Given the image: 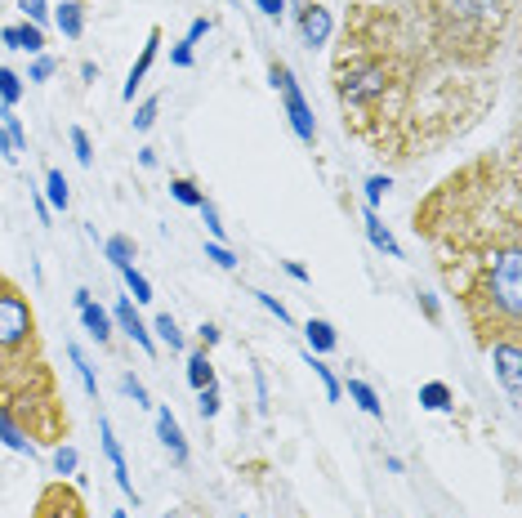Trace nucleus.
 I'll list each match as a JSON object with an SVG mask.
<instances>
[{
    "instance_id": "c9c22d12",
    "label": "nucleus",
    "mask_w": 522,
    "mask_h": 518,
    "mask_svg": "<svg viewBox=\"0 0 522 518\" xmlns=\"http://www.w3.org/2000/svg\"><path fill=\"white\" fill-rule=\"evenodd\" d=\"M384 193H388V179H384V174H371V179H367V202L375 206Z\"/></svg>"
},
{
    "instance_id": "5701e85b",
    "label": "nucleus",
    "mask_w": 522,
    "mask_h": 518,
    "mask_svg": "<svg viewBox=\"0 0 522 518\" xmlns=\"http://www.w3.org/2000/svg\"><path fill=\"white\" fill-rule=\"evenodd\" d=\"M156 335H161L170 349H183V331H179V322H174L170 313H161V317H156Z\"/></svg>"
},
{
    "instance_id": "72a5a7b5",
    "label": "nucleus",
    "mask_w": 522,
    "mask_h": 518,
    "mask_svg": "<svg viewBox=\"0 0 522 518\" xmlns=\"http://www.w3.org/2000/svg\"><path fill=\"white\" fill-rule=\"evenodd\" d=\"M197 211H201V220H206V228H210V232H215V241H219V237H224V223H219V211H215V206H210V202H201V206H197Z\"/></svg>"
},
{
    "instance_id": "c85d7f7f",
    "label": "nucleus",
    "mask_w": 522,
    "mask_h": 518,
    "mask_svg": "<svg viewBox=\"0 0 522 518\" xmlns=\"http://www.w3.org/2000/svg\"><path fill=\"white\" fill-rule=\"evenodd\" d=\"M72 148H76V161H80V165H89V161H94V144H89V135H85L80 126L72 130Z\"/></svg>"
},
{
    "instance_id": "1a4fd4ad",
    "label": "nucleus",
    "mask_w": 522,
    "mask_h": 518,
    "mask_svg": "<svg viewBox=\"0 0 522 518\" xmlns=\"http://www.w3.org/2000/svg\"><path fill=\"white\" fill-rule=\"evenodd\" d=\"M0 36H5V45H9V50H23V54H41V50H45V32H41L36 23H18V27H5Z\"/></svg>"
},
{
    "instance_id": "f3484780",
    "label": "nucleus",
    "mask_w": 522,
    "mask_h": 518,
    "mask_svg": "<svg viewBox=\"0 0 522 518\" xmlns=\"http://www.w3.org/2000/svg\"><path fill=\"white\" fill-rule=\"evenodd\" d=\"M349 398H353L367 416H384V407H379V398H375V389L367 380H349Z\"/></svg>"
},
{
    "instance_id": "4c0bfd02",
    "label": "nucleus",
    "mask_w": 522,
    "mask_h": 518,
    "mask_svg": "<svg viewBox=\"0 0 522 518\" xmlns=\"http://www.w3.org/2000/svg\"><path fill=\"white\" fill-rule=\"evenodd\" d=\"M206 32H210V18H192V27H188V41L197 45V41H201Z\"/></svg>"
},
{
    "instance_id": "7c9ffc66",
    "label": "nucleus",
    "mask_w": 522,
    "mask_h": 518,
    "mask_svg": "<svg viewBox=\"0 0 522 518\" xmlns=\"http://www.w3.org/2000/svg\"><path fill=\"white\" fill-rule=\"evenodd\" d=\"M121 389H126V393L135 398V407H152V402H148V389H144V384H139L135 375H121Z\"/></svg>"
},
{
    "instance_id": "f704fd0d",
    "label": "nucleus",
    "mask_w": 522,
    "mask_h": 518,
    "mask_svg": "<svg viewBox=\"0 0 522 518\" xmlns=\"http://www.w3.org/2000/svg\"><path fill=\"white\" fill-rule=\"evenodd\" d=\"M255 299H259V304H264L268 313H277V322H291V313H286V304H282V299H277V296H264V291H255Z\"/></svg>"
},
{
    "instance_id": "473e14b6",
    "label": "nucleus",
    "mask_w": 522,
    "mask_h": 518,
    "mask_svg": "<svg viewBox=\"0 0 522 518\" xmlns=\"http://www.w3.org/2000/svg\"><path fill=\"white\" fill-rule=\"evenodd\" d=\"M23 14H27V23H36V27H45V18H50L45 0H23Z\"/></svg>"
},
{
    "instance_id": "f8f14e48",
    "label": "nucleus",
    "mask_w": 522,
    "mask_h": 518,
    "mask_svg": "<svg viewBox=\"0 0 522 518\" xmlns=\"http://www.w3.org/2000/svg\"><path fill=\"white\" fill-rule=\"evenodd\" d=\"M59 32H63L68 41H80V36H85V5H80V0H63V5H59Z\"/></svg>"
},
{
    "instance_id": "7ed1b4c3",
    "label": "nucleus",
    "mask_w": 522,
    "mask_h": 518,
    "mask_svg": "<svg viewBox=\"0 0 522 518\" xmlns=\"http://www.w3.org/2000/svg\"><path fill=\"white\" fill-rule=\"evenodd\" d=\"M32 518H89L85 514V501H80V492H76L72 483H50L45 492H41V501H36V510Z\"/></svg>"
},
{
    "instance_id": "c03bdc74",
    "label": "nucleus",
    "mask_w": 522,
    "mask_h": 518,
    "mask_svg": "<svg viewBox=\"0 0 522 518\" xmlns=\"http://www.w3.org/2000/svg\"><path fill=\"white\" fill-rule=\"evenodd\" d=\"M112 518H126V510H117V514H112Z\"/></svg>"
},
{
    "instance_id": "a19ab883",
    "label": "nucleus",
    "mask_w": 522,
    "mask_h": 518,
    "mask_svg": "<svg viewBox=\"0 0 522 518\" xmlns=\"http://www.w3.org/2000/svg\"><path fill=\"white\" fill-rule=\"evenodd\" d=\"M210 344H219V326L201 322V349H210Z\"/></svg>"
},
{
    "instance_id": "dca6fc26",
    "label": "nucleus",
    "mask_w": 522,
    "mask_h": 518,
    "mask_svg": "<svg viewBox=\"0 0 522 518\" xmlns=\"http://www.w3.org/2000/svg\"><path fill=\"white\" fill-rule=\"evenodd\" d=\"M420 402H424L429 411H447V407H455V398H451V389L443 380H429V384L420 389Z\"/></svg>"
},
{
    "instance_id": "412c9836",
    "label": "nucleus",
    "mask_w": 522,
    "mask_h": 518,
    "mask_svg": "<svg viewBox=\"0 0 522 518\" xmlns=\"http://www.w3.org/2000/svg\"><path fill=\"white\" fill-rule=\"evenodd\" d=\"M68 358H72V367H76V375H80V384H85V393L89 398H98V380H94V371H89V363H85V353L80 349H68Z\"/></svg>"
},
{
    "instance_id": "39448f33",
    "label": "nucleus",
    "mask_w": 522,
    "mask_h": 518,
    "mask_svg": "<svg viewBox=\"0 0 522 518\" xmlns=\"http://www.w3.org/2000/svg\"><path fill=\"white\" fill-rule=\"evenodd\" d=\"M299 36H303V45L308 50H317V45H326V36H331V14L322 9V5H303L299 9Z\"/></svg>"
},
{
    "instance_id": "37998d69",
    "label": "nucleus",
    "mask_w": 522,
    "mask_h": 518,
    "mask_svg": "<svg viewBox=\"0 0 522 518\" xmlns=\"http://www.w3.org/2000/svg\"><path fill=\"white\" fill-rule=\"evenodd\" d=\"M165 518H183V514H179V510H170V514H165Z\"/></svg>"
},
{
    "instance_id": "9b49d317",
    "label": "nucleus",
    "mask_w": 522,
    "mask_h": 518,
    "mask_svg": "<svg viewBox=\"0 0 522 518\" xmlns=\"http://www.w3.org/2000/svg\"><path fill=\"white\" fill-rule=\"evenodd\" d=\"M156 45H161V27H152V32H148V45H144V54H139V63L130 68V80H126V99H135V89L144 85V76H148L152 59H156Z\"/></svg>"
},
{
    "instance_id": "a211bd4d",
    "label": "nucleus",
    "mask_w": 522,
    "mask_h": 518,
    "mask_svg": "<svg viewBox=\"0 0 522 518\" xmlns=\"http://www.w3.org/2000/svg\"><path fill=\"white\" fill-rule=\"evenodd\" d=\"M308 344H312L317 353H331V349H335V326L322 322V317H312V322H308Z\"/></svg>"
},
{
    "instance_id": "a878e982",
    "label": "nucleus",
    "mask_w": 522,
    "mask_h": 518,
    "mask_svg": "<svg viewBox=\"0 0 522 518\" xmlns=\"http://www.w3.org/2000/svg\"><path fill=\"white\" fill-rule=\"evenodd\" d=\"M0 99H5V108H14V103L23 99V80L9 72V68H0Z\"/></svg>"
},
{
    "instance_id": "aec40b11",
    "label": "nucleus",
    "mask_w": 522,
    "mask_h": 518,
    "mask_svg": "<svg viewBox=\"0 0 522 518\" xmlns=\"http://www.w3.org/2000/svg\"><path fill=\"white\" fill-rule=\"evenodd\" d=\"M107 259H112L117 268H130V259H135V241H130L126 232L107 237Z\"/></svg>"
},
{
    "instance_id": "423d86ee",
    "label": "nucleus",
    "mask_w": 522,
    "mask_h": 518,
    "mask_svg": "<svg viewBox=\"0 0 522 518\" xmlns=\"http://www.w3.org/2000/svg\"><path fill=\"white\" fill-rule=\"evenodd\" d=\"M76 308H80V322H85V331L98 340V344H107L112 340V317L89 299V291H76Z\"/></svg>"
},
{
    "instance_id": "2eb2a0df",
    "label": "nucleus",
    "mask_w": 522,
    "mask_h": 518,
    "mask_svg": "<svg viewBox=\"0 0 522 518\" xmlns=\"http://www.w3.org/2000/svg\"><path fill=\"white\" fill-rule=\"evenodd\" d=\"M188 384H192V389H206V384H215V367H210L206 349H197V353L188 358Z\"/></svg>"
},
{
    "instance_id": "f03ea898",
    "label": "nucleus",
    "mask_w": 522,
    "mask_h": 518,
    "mask_svg": "<svg viewBox=\"0 0 522 518\" xmlns=\"http://www.w3.org/2000/svg\"><path fill=\"white\" fill-rule=\"evenodd\" d=\"M268 76H273V89H277L282 103H286V117H291L295 135L303 139V144H312V139H317V121H312V108H308V99H303V89H299L295 72H291L286 63H273Z\"/></svg>"
},
{
    "instance_id": "e433bc0d",
    "label": "nucleus",
    "mask_w": 522,
    "mask_h": 518,
    "mask_svg": "<svg viewBox=\"0 0 522 518\" xmlns=\"http://www.w3.org/2000/svg\"><path fill=\"white\" fill-rule=\"evenodd\" d=\"M170 59H174V68H192V41H179Z\"/></svg>"
},
{
    "instance_id": "cd10ccee",
    "label": "nucleus",
    "mask_w": 522,
    "mask_h": 518,
    "mask_svg": "<svg viewBox=\"0 0 522 518\" xmlns=\"http://www.w3.org/2000/svg\"><path fill=\"white\" fill-rule=\"evenodd\" d=\"M76 460H80V456H76V447L59 443V451H54V469H59L63 478H68V474H76Z\"/></svg>"
},
{
    "instance_id": "ddd939ff",
    "label": "nucleus",
    "mask_w": 522,
    "mask_h": 518,
    "mask_svg": "<svg viewBox=\"0 0 522 518\" xmlns=\"http://www.w3.org/2000/svg\"><path fill=\"white\" fill-rule=\"evenodd\" d=\"M367 237H371L375 250H384L388 259H402V246L393 241V232H388V228L379 223V215H375V211H367Z\"/></svg>"
},
{
    "instance_id": "4be33fe9",
    "label": "nucleus",
    "mask_w": 522,
    "mask_h": 518,
    "mask_svg": "<svg viewBox=\"0 0 522 518\" xmlns=\"http://www.w3.org/2000/svg\"><path fill=\"white\" fill-rule=\"evenodd\" d=\"M308 367L317 371V380H322V384H326V398H331V402H340V393H344V389H340V380H335V371L326 367V363H322V358H308Z\"/></svg>"
},
{
    "instance_id": "9d476101",
    "label": "nucleus",
    "mask_w": 522,
    "mask_h": 518,
    "mask_svg": "<svg viewBox=\"0 0 522 518\" xmlns=\"http://www.w3.org/2000/svg\"><path fill=\"white\" fill-rule=\"evenodd\" d=\"M112 317L121 322V331H126V335H130L144 353H152V335H148V326L139 322V313H135V304H130V299H121V304L112 308Z\"/></svg>"
},
{
    "instance_id": "6ab92c4d",
    "label": "nucleus",
    "mask_w": 522,
    "mask_h": 518,
    "mask_svg": "<svg viewBox=\"0 0 522 518\" xmlns=\"http://www.w3.org/2000/svg\"><path fill=\"white\" fill-rule=\"evenodd\" d=\"M45 188H50V206H54V211H68L72 193H68V179H63V170H50V174H45Z\"/></svg>"
},
{
    "instance_id": "0eeeda50",
    "label": "nucleus",
    "mask_w": 522,
    "mask_h": 518,
    "mask_svg": "<svg viewBox=\"0 0 522 518\" xmlns=\"http://www.w3.org/2000/svg\"><path fill=\"white\" fill-rule=\"evenodd\" d=\"M156 434H161V443L170 447L174 465H188V438H183V429H179V420H174V411H170V407H161V411H156Z\"/></svg>"
},
{
    "instance_id": "79ce46f5",
    "label": "nucleus",
    "mask_w": 522,
    "mask_h": 518,
    "mask_svg": "<svg viewBox=\"0 0 522 518\" xmlns=\"http://www.w3.org/2000/svg\"><path fill=\"white\" fill-rule=\"evenodd\" d=\"M420 304H424V313H429V317L438 322V304H433V296H420Z\"/></svg>"
},
{
    "instance_id": "bb28decb",
    "label": "nucleus",
    "mask_w": 522,
    "mask_h": 518,
    "mask_svg": "<svg viewBox=\"0 0 522 518\" xmlns=\"http://www.w3.org/2000/svg\"><path fill=\"white\" fill-rule=\"evenodd\" d=\"M170 193H174V202H183V206H201V202H206V197L197 193V184H192V179H174V184H170Z\"/></svg>"
},
{
    "instance_id": "f257e3e1",
    "label": "nucleus",
    "mask_w": 522,
    "mask_h": 518,
    "mask_svg": "<svg viewBox=\"0 0 522 518\" xmlns=\"http://www.w3.org/2000/svg\"><path fill=\"white\" fill-rule=\"evenodd\" d=\"M0 407L18 420L32 443L68 438V407L59 380L45 363L32 299L0 273Z\"/></svg>"
},
{
    "instance_id": "20e7f679",
    "label": "nucleus",
    "mask_w": 522,
    "mask_h": 518,
    "mask_svg": "<svg viewBox=\"0 0 522 518\" xmlns=\"http://www.w3.org/2000/svg\"><path fill=\"white\" fill-rule=\"evenodd\" d=\"M491 367L500 375V384L509 389V402H518L522 398V344H518V335L491 344Z\"/></svg>"
},
{
    "instance_id": "ea45409f",
    "label": "nucleus",
    "mask_w": 522,
    "mask_h": 518,
    "mask_svg": "<svg viewBox=\"0 0 522 518\" xmlns=\"http://www.w3.org/2000/svg\"><path fill=\"white\" fill-rule=\"evenodd\" d=\"M50 72H54V59H36L32 63V80H45Z\"/></svg>"
},
{
    "instance_id": "c756f323",
    "label": "nucleus",
    "mask_w": 522,
    "mask_h": 518,
    "mask_svg": "<svg viewBox=\"0 0 522 518\" xmlns=\"http://www.w3.org/2000/svg\"><path fill=\"white\" fill-rule=\"evenodd\" d=\"M206 259H215L219 268H237V255L228 250L224 241H210V246H206Z\"/></svg>"
},
{
    "instance_id": "6e6552de",
    "label": "nucleus",
    "mask_w": 522,
    "mask_h": 518,
    "mask_svg": "<svg viewBox=\"0 0 522 518\" xmlns=\"http://www.w3.org/2000/svg\"><path fill=\"white\" fill-rule=\"evenodd\" d=\"M98 434H103V451H107V460H112L117 487H121L126 496H135V483H130V469H126V456H121V443L112 438V425H107V420H98Z\"/></svg>"
},
{
    "instance_id": "b1692460",
    "label": "nucleus",
    "mask_w": 522,
    "mask_h": 518,
    "mask_svg": "<svg viewBox=\"0 0 522 518\" xmlns=\"http://www.w3.org/2000/svg\"><path fill=\"white\" fill-rule=\"evenodd\" d=\"M197 411H201L206 420H215V416H219V384H206V389H197Z\"/></svg>"
},
{
    "instance_id": "a18cd8bd",
    "label": "nucleus",
    "mask_w": 522,
    "mask_h": 518,
    "mask_svg": "<svg viewBox=\"0 0 522 518\" xmlns=\"http://www.w3.org/2000/svg\"><path fill=\"white\" fill-rule=\"evenodd\" d=\"M241 518H246V514H241Z\"/></svg>"
},
{
    "instance_id": "393cba45",
    "label": "nucleus",
    "mask_w": 522,
    "mask_h": 518,
    "mask_svg": "<svg viewBox=\"0 0 522 518\" xmlns=\"http://www.w3.org/2000/svg\"><path fill=\"white\" fill-rule=\"evenodd\" d=\"M121 273H126V287H130V296L139 299V304H148V299H152V287H148V278H144V273H139L135 264H130V268H121Z\"/></svg>"
},
{
    "instance_id": "2f4dec72",
    "label": "nucleus",
    "mask_w": 522,
    "mask_h": 518,
    "mask_svg": "<svg viewBox=\"0 0 522 518\" xmlns=\"http://www.w3.org/2000/svg\"><path fill=\"white\" fill-rule=\"evenodd\" d=\"M156 108H161V103H156V99H148V103L135 112V130H139V135H144V130H152V121H156Z\"/></svg>"
},
{
    "instance_id": "4468645a",
    "label": "nucleus",
    "mask_w": 522,
    "mask_h": 518,
    "mask_svg": "<svg viewBox=\"0 0 522 518\" xmlns=\"http://www.w3.org/2000/svg\"><path fill=\"white\" fill-rule=\"evenodd\" d=\"M0 438H5V447H14V451H27V456L36 451V447H32V438L18 429V420H14L5 407H0Z\"/></svg>"
},
{
    "instance_id": "58836bf2",
    "label": "nucleus",
    "mask_w": 522,
    "mask_h": 518,
    "mask_svg": "<svg viewBox=\"0 0 522 518\" xmlns=\"http://www.w3.org/2000/svg\"><path fill=\"white\" fill-rule=\"evenodd\" d=\"M259 5V14H268V18H282V9H286V0H255Z\"/></svg>"
}]
</instances>
